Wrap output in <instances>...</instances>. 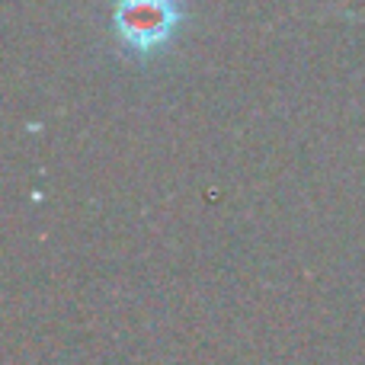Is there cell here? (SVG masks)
<instances>
[{
  "mask_svg": "<svg viewBox=\"0 0 365 365\" xmlns=\"http://www.w3.org/2000/svg\"><path fill=\"white\" fill-rule=\"evenodd\" d=\"M113 29L135 55L160 51L180 29L177 0H115Z\"/></svg>",
  "mask_w": 365,
  "mask_h": 365,
  "instance_id": "cell-1",
  "label": "cell"
}]
</instances>
